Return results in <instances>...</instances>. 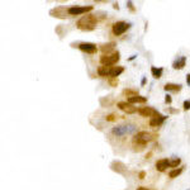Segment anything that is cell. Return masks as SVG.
Returning a JSON list of instances; mask_svg holds the SVG:
<instances>
[{
  "instance_id": "cell-1",
  "label": "cell",
  "mask_w": 190,
  "mask_h": 190,
  "mask_svg": "<svg viewBox=\"0 0 190 190\" xmlns=\"http://www.w3.org/2000/svg\"><path fill=\"white\" fill-rule=\"evenodd\" d=\"M157 138V134L152 132H146V131H140L137 132L132 141V146H133V151L136 152H141L142 150H145V147L147 143L155 141Z\"/></svg>"
},
{
  "instance_id": "cell-2",
  "label": "cell",
  "mask_w": 190,
  "mask_h": 190,
  "mask_svg": "<svg viewBox=\"0 0 190 190\" xmlns=\"http://www.w3.org/2000/svg\"><path fill=\"white\" fill-rule=\"evenodd\" d=\"M96 24H98V18L95 17L94 14H86V15H83L77 22H76V27H77L80 31H84V32L94 31L95 27H96Z\"/></svg>"
},
{
  "instance_id": "cell-3",
  "label": "cell",
  "mask_w": 190,
  "mask_h": 190,
  "mask_svg": "<svg viewBox=\"0 0 190 190\" xmlns=\"http://www.w3.org/2000/svg\"><path fill=\"white\" fill-rule=\"evenodd\" d=\"M134 132H138V127L133 123H124L112 128V134L114 137H123L127 134H132Z\"/></svg>"
},
{
  "instance_id": "cell-4",
  "label": "cell",
  "mask_w": 190,
  "mask_h": 190,
  "mask_svg": "<svg viewBox=\"0 0 190 190\" xmlns=\"http://www.w3.org/2000/svg\"><path fill=\"white\" fill-rule=\"evenodd\" d=\"M131 23L128 22H124V20H118L115 23H113L112 24V33L115 37H119L122 34H124V33L131 28Z\"/></svg>"
},
{
  "instance_id": "cell-5",
  "label": "cell",
  "mask_w": 190,
  "mask_h": 190,
  "mask_svg": "<svg viewBox=\"0 0 190 190\" xmlns=\"http://www.w3.org/2000/svg\"><path fill=\"white\" fill-rule=\"evenodd\" d=\"M119 60H121V55H119L118 51H114L113 53H109V55L100 56V64L103 66H113V65H115Z\"/></svg>"
},
{
  "instance_id": "cell-6",
  "label": "cell",
  "mask_w": 190,
  "mask_h": 190,
  "mask_svg": "<svg viewBox=\"0 0 190 190\" xmlns=\"http://www.w3.org/2000/svg\"><path fill=\"white\" fill-rule=\"evenodd\" d=\"M93 9H94L93 5H88V7H71V8H67V15L69 17L81 15V14H86L89 12H91Z\"/></svg>"
},
{
  "instance_id": "cell-7",
  "label": "cell",
  "mask_w": 190,
  "mask_h": 190,
  "mask_svg": "<svg viewBox=\"0 0 190 190\" xmlns=\"http://www.w3.org/2000/svg\"><path fill=\"white\" fill-rule=\"evenodd\" d=\"M77 48L80 51L85 52V53H89V55H95L98 52L96 45L91 43V42H81V43L77 45Z\"/></svg>"
},
{
  "instance_id": "cell-8",
  "label": "cell",
  "mask_w": 190,
  "mask_h": 190,
  "mask_svg": "<svg viewBox=\"0 0 190 190\" xmlns=\"http://www.w3.org/2000/svg\"><path fill=\"white\" fill-rule=\"evenodd\" d=\"M138 114H141L142 117H150L151 119L155 117H159L161 114L156 110L155 108H151V107H143V108H140L138 109Z\"/></svg>"
},
{
  "instance_id": "cell-9",
  "label": "cell",
  "mask_w": 190,
  "mask_h": 190,
  "mask_svg": "<svg viewBox=\"0 0 190 190\" xmlns=\"http://www.w3.org/2000/svg\"><path fill=\"white\" fill-rule=\"evenodd\" d=\"M117 107L121 109V110L126 112L127 114H134V113H138V109L136 107H133V104H129L128 102H119L117 104Z\"/></svg>"
},
{
  "instance_id": "cell-10",
  "label": "cell",
  "mask_w": 190,
  "mask_h": 190,
  "mask_svg": "<svg viewBox=\"0 0 190 190\" xmlns=\"http://www.w3.org/2000/svg\"><path fill=\"white\" fill-rule=\"evenodd\" d=\"M170 167V160L169 159H161L156 161V170L160 171V172H164V171Z\"/></svg>"
},
{
  "instance_id": "cell-11",
  "label": "cell",
  "mask_w": 190,
  "mask_h": 190,
  "mask_svg": "<svg viewBox=\"0 0 190 190\" xmlns=\"http://www.w3.org/2000/svg\"><path fill=\"white\" fill-rule=\"evenodd\" d=\"M67 14V9L64 8V7H57L55 9H52L51 10V15L53 17H57V18H66L69 15H66Z\"/></svg>"
},
{
  "instance_id": "cell-12",
  "label": "cell",
  "mask_w": 190,
  "mask_h": 190,
  "mask_svg": "<svg viewBox=\"0 0 190 190\" xmlns=\"http://www.w3.org/2000/svg\"><path fill=\"white\" fill-rule=\"evenodd\" d=\"M185 65H186V57L181 56V57H179L178 60H175L174 62H172V69H175V70H183L185 67Z\"/></svg>"
},
{
  "instance_id": "cell-13",
  "label": "cell",
  "mask_w": 190,
  "mask_h": 190,
  "mask_svg": "<svg viewBox=\"0 0 190 190\" xmlns=\"http://www.w3.org/2000/svg\"><path fill=\"white\" fill-rule=\"evenodd\" d=\"M114 48H115V43L114 42H110V43H104L100 45V50L103 52V55H109V53H113Z\"/></svg>"
},
{
  "instance_id": "cell-14",
  "label": "cell",
  "mask_w": 190,
  "mask_h": 190,
  "mask_svg": "<svg viewBox=\"0 0 190 190\" xmlns=\"http://www.w3.org/2000/svg\"><path fill=\"white\" fill-rule=\"evenodd\" d=\"M113 67H114V66H100V67L98 69V75L102 76V77H107V76L109 77Z\"/></svg>"
},
{
  "instance_id": "cell-15",
  "label": "cell",
  "mask_w": 190,
  "mask_h": 190,
  "mask_svg": "<svg viewBox=\"0 0 190 190\" xmlns=\"http://www.w3.org/2000/svg\"><path fill=\"white\" fill-rule=\"evenodd\" d=\"M166 118H167L166 115H159V117L152 118V119L150 121V126H151V127H160V126L165 122Z\"/></svg>"
},
{
  "instance_id": "cell-16",
  "label": "cell",
  "mask_w": 190,
  "mask_h": 190,
  "mask_svg": "<svg viewBox=\"0 0 190 190\" xmlns=\"http://www.w3.org/2000/svg\"><path fill=\"white\" fill-rule=\"evenodd\" d=\"M164 89L166 91H174V93H179L180 90H181V85L180 84H172V83H167L165 84Z\"/></svg>"
},
{
  "instance_id": "cell-17",
  "label": "cell",
  "mask_w": 190,
  "mask_h": 190,
  "mask_svg": "<svg viewBox=\"0 0 190 190\" xmlns=\"http://www.w3.org/2000/svg\"><path fill=\"white\" fill-rule=\"evenodd\" d=\"M112 169H113L114 171H117V172H119V174H124L127 167H126L124 164L118 162V161H114V162L112 164Z\"/></svg>"
},
{
  "instance_id": "cell-18",
  "label": "cell",
  "mask_w": 190,
  "mask_h": 190,
  "mask_svg": "<svg viewBox=\"0 0 190 190\" xmlns=\"http://www.w3.org/2000/svg\"><path fill=\"white\" fill-rule=\"evenodd\" d=\"M129 104H143L147 102V98L145 96H141V95H137V96H132V98H128L127 100Z\"/></svg>"
},
{
  "instance_id": "cell-19",
  "label": "cell",
  "mask_w": 190,
  "mask_h": 190,
  "mask_svg": "<svg viewBox=\"0 0 190 190\" xmlns=\"http://www.w3.org/2000/svg\"><path fill=\"white\" fill-rule=\"evenodd\" d=\"M123 71H124V67H122V66H114V67L112 69V72H110V76H109V79L110 77H114L117 79L118 76H119Z\"/></svg>"
},
{
  "instance_id": "cell-20",
  "label": "cell",
  "mask_w": 190,
  "mask_h": 190,
  "mask_svg": "<svg viewBox=\"0 0 190 190\" xmlns=\"http://www.w3.org/2000/svg\"><path fill=\"white\" fill-rule=\"evenodd\" d=\"M162 72H164L162 67H155V66H152L151 67V74H152V76H153L155 79H160L161 76H162Z\"/></svg>"
},
{
  "instance_id": "cell-21",
  "label": "cell",
  "mask_w": 190,
  "mask_h": 190,
  "mask_svg": "<svg viewBox=\"0 0 190 190\" xmlns=\"http://www.w3.org/2000/svg\"><path fill=\"white\" fill-rule=\"evenodd\" d=\"M184 171V167H178V169H174V170H171L170 172H169V178L170 179H175V178H178L180 174H181Z\"/></svg>"
},
{
  "instance_id": "cell-22",
  "label": "cell",
  "mask_w": 190,
  "mask_h": 190,
  "mask_svg": "<svg viewBox=\"0 0 190 190\" xmlns=\"http://www.w3.org/2000/svg\"><path fill=\"white\" fill-rule=\"evenodd\" d=\"M123 95H126L128 98H132V96H137L138 91H137V90H133V89H124L123 90Z\"/></svg>"
},
{
  "instance_id": "cell-23",
  "label": "cell",
  "mask_w": 190,
  "mask_h": 190,
  "mask_svg": "<svg viewBox=\"0 0 190 190\" xmlns=\"http://www.w3.org/2000/svg\"><path fill=\"white\" fill-rule=\"evenodd\" d=\"M180 164H181V160H180L179 157H174L172 160H170V167H172V170L178 169Z\"/></svg>"
},
{
  "instance_id": "cell-24",
  "label": "cell",
  "mask_w": 190,
  "mask_h": 190,
  "mask_svg": "<svg viewBox=\"0 0 190 190\" xmlns=\"http://www.w3.org/2000/svg\"><path fill=\"white\" fill-rule=\"evenodd\" d=\"M118 118H119V115H117V114H109V115L105 117V119H107V122H114V121H117Z\"/></svg>"
},
{
  "instance_id": "cell-25",
  "label": "cell",
  "mask_w": 190,
  "mask_h": 190,
  "mask_svg": "<svg viewBox=\"0 0 190 190\" xmlns=\"http://www.w3.org/2000/svg\"><path fill=\"white\" fill-rule=\"evenodd\" d=\"M108 83L110 86H117L118 85V79H114V77H110V79H108Z\"/></svg>"
},
{
  "instance_id": "cell-26",
  "label": "cell",
  "mask_w": 190,
  "mask_h": 190,
  "mask_svg": "<svg viewBox=\"0 0 190 190\" xmlns=\"http://www.w3.org/2000/svg\"><path fill=\"white\" fill-rule=\"evenodd\" d=\"M183 107H184V110H189L190 109V100H185Z\"/></svg>"
},
{
  "instance_id": "cell-27",
  "label": "cell",
  "mask_w": 190,
  "mask_h": 190,
  "mask_svg": "<svg viewBox=\"0 0 190 190\" xmlns=\"http://www.w3.org/2000/svg\"><path fill=\"white\" fill-rule=\"evenodd\" d=\"M127 7L131 9V12H136V9H134V7H133V3L132 1H128L127 3Z\"/></svg>"
},
{
  "instance_id": "cell-28",
  "label": "cell",
  "mask_w": 190,
  "mask_h": 190,
  "mask_svg": "<svg viewBox=\"0 0 190 190\" xmlns=\"http://www.w3.org/2000/svg\"><path fill=\"white\" fill-rule=\"evenodd\" d=\"M171 102H172L171 96H170V95H166V96H165V103L166 104H171Z\"/></svg>"
},
{
  "instance_id": "cell-29",
  "label": "cell",
  "mask_w": 190,
  "mask_h": 190,
  "mask_svg": "<svg viewBox=\"0 0 190 190\" xmlns=\"http://www.w3.org/2000/svg\"><path fill=\"white\" fill-rule=\"evenodd\" d=\"M145 176H146V172H145V171H141L140 175H138V178H140L141 180H143V179H145Z\"/></svg>"
},
{
  "instance_id": "cell-30",
  "label": "cell",
  "mask_w": 190,
  "mask_h": 190,
  "mask_svg": "<svg viewBox=\"0 0 190 190\" xmlns=\"http://www.w3.org/2000/svg\"><path fill=\"white\" fill-rule=\"evenodd\" d=\"M186 83H188V85L190 86V74H188V75H186Z\"/></svg>"
},
{
  "instance_id": "cell-31",
  "label": "cell",
  "mask_w": 190,
  "mask_h": 190,
  "mask_svg": "<svg viewBox=\"0 0 190 190\" xmlns=\"http://www.w3.org/2000/svg\"><path fill=\"white\" fill-rule=\"evenodd\" d=\"M137 190H150V189L146 188V186H138V188H137Z\"/></svg>"
},
{
  "instance_id": "cell-32",
  "label": "cell",
  "mask_w": 190,
  "mask_h": 190,
  "mask_svg": "<svg viewBox=\"0 0 190 190\" xmlns=\"http://www.w3.org/2000/svg\"><path fill=\"white\" fill-rule=\"evenodd\" d=\"M151 156H152V152H148V153L146 155V160H147V159H151Z\"/></svg>"
},
{
  "instance_id": "cell-33",
  "label": "cell",
  "mask_w": 190,
  "mask_h": 190,
  "mask_svg": "<svg viewBox=\"0 0 190 190\" xmlns=\"http://www.w3.org/2000/svg\"><path fill=\"white\" fill-rule=\"evenodd\" d=\"M169 112H170V113H179L178 110H175V109H171V108L169 109Z\"/></svg>"
},
{
  "instance_id": "cell-34",
  "label": "cell",
  "mask_w": 190,
  "mask_h": 190,
  "mask_svg": "<svg viewBox=\"0 0 190 190\" xmlns=\"http://www.w3.org/2000/svg\"><path fill=\"white\" fill-rule=\"evenodd\" d=\"M136 57H137L136 55H133V56H131V57H129V58H128V60H129V61H132V60H134V58H136Z\"/></svg>"
},
{
  "instance_id": "cell-35",
  "label": "cell",
  "mask_w": 190,
  "mask_h": 190,
  "mask_svg": "<svg viewBox=\"0 0 190 190\" xmlns=\"http://www.w3.org/2000/svg\"><path fill=\"white\" fill-rule=\"evenodd\" d=\"M113 7H114V9H119V7H118V4H117V3H115V4H114V5H113Z\"/></svg>"
},
{
  "instance_id": "cell-36",
  "label": "cell",
  "mask_w": 190,
  "mask_h": 190,
  "mask_svg": "<svg viewBox=\"0 0 190 190\" xmlns=\"http://www.w3.org/2000/svg\"><path fill=\"white\" fill-rule=\"evenodd\" d=\"M145 84H146V77L142 79V85H145Z\"/></svg>"
}]
</instances>
